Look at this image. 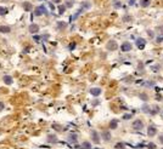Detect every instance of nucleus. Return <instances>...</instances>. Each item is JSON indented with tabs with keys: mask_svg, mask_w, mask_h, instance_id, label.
I'll list each match as a JSON object with an SVG mask.
<instances>
[{
	"mask_svg": "<svg viewBox=\"0 0 163 149\" xmlns=\"http://www.w3.org/2000/svg\"><path fill=\"white\" fill-rule=\"evenodd\" d=\"M102 136L105 137V139H106V141H110L111 136H110V133H108V132H103V133H102Z\"/></svg>",
	"mask_w": 163,
	"mask_h": 149,
	"instance_id": "20",
	"label": "nucleus"
},
{
	"mask_svg": "<svg viewBox=\"0 0 163 149\" xmlns=\"http://www.w3.org/2000/svg\"><path fill=\"white\" fill-rule=\"evenodd\" d=\"M91 136H92V141L95 143H99L100 139H99V135L96 133V131H91Z\"/></svg>",
	"mask_w": 163,
	"mask_h": 149,
	"instance_id": "11",
	"label": "nucleus"
},
{
	"mask_svg": "<svg viewBox=\"0 0 163 149\" xmlns=\"http://www.w3.org/2000/svg\"><path fill=\"white\" fill-rule=\"evenodd\" d=\"M4 107H5V106H4V103H3V102H0V112L4 109Z\"/></svg>",
	"mask_w": 163,
	"mask_h": 149,
	"instance_id": "26",
	"label": "nucleus"
},
{
	"mask_svg": "<svg viewBox=\"0 0 163 149\" xmlns=\"http://www.w3.org/2000/svg\"><path fill=\"white\" fill-rule=\"evenodd\" d=\"M57 27H59V28H65V27H66V23H59Z\"/></svg>",
	"mask_w": 163,
	"mask_h": 149,
	"instance_id": "22",
	"label": "nucleus"
},
{
	"mask_svg": "<svg viewBox=\"0 0 163 149\" xmlns=\"http://www.w3.org/2000/svg\"><path fill=\"white\" fill-rule=\"evenodd\" d=\"M53 1H55V3H57V1H59V0H53Z\"/></svg>",
	"mask_w": 163,
	"mask_h": 149,
	"instance_id": "31",
	"label": "nucleus"
},
{
	"mask_svg": "<svg viewBox=\"0 0 163 149\" xmlns=\"http://www.w3.org/2000/svg\"><path fill=\"white\" fill-rule=\"evenodd\" d=\"M10 32H11L10 27H7V25H0V33L6 34V33H10Z\"/></svg>",
	"mask_w": 163,
	"mask_h": 149,
	"instance_id": "6",
	"label": "nucleus"
},
{
	"mask_svg": "<svg viewBox=\"0 0 163 149\" xmlns=\"http://www.w3.org/2000/svg\"><path fill=\"white\" fill-rule=\"evenodd\" d=\"M140 5H141L142 7H147L150 5V0H141V1H140Z\"/></svg>",
	"mask_w": 163,
	"mask_h": 149,
	"instance_id": "15",
	"label": "nucleus"
},
{
	"mask_svg": "<svg viewBox=\"0 0 163 149\" xmlns=\"http://www.w3.org/2000/svg\"><path fill=\"white\" fill-rule=\"evenodd\" d=\"M29 32H31V33H37V32H39V25H37V24L29 25Z\"/></svg>",
	"mask_w": 163,
	"mask_h": 149,
	"instance_id": "9",
	"label": "nucleus"
},
{
	"mask_svg": "<svg viewBox=\"0 0 163 149\" xmlns=\"http://www.w3.org/2000/svg\"><path fill=\"white\" fill-rule=\"evenodd\" d=\"M68 141L72 142V143H75V142H77V135H75V133L69 135V136H68Z\"/></svg>",
	"mask_w": 163,
	"mask_h": 149,
	"instance_id": "12",
	"label": "nucleus"
},
{
	"mask_svg": "<svg viewBox=\"0 0 163 149\" xmlns=\"http://www.w3.org/2000/svg\"><path fill=\"white\" fill-rule=\"evenodd\" d=\"M107 49L108 50H116L117 49V44H116V41H111V43L107 44Z\"/></svg>",
	"mask_w": 163,
	"mask_h": 149,
	"instance_id": "10",
	"label": "nucleus"
},
{
	"mask_svg": "<svg viewBox=\"0 0 163 149\" xmlns=\"http://www.w3.org/2000/svg\"><path fill=\"white\" fill-rule=\"evenodd\" d=\"M142 127H144V122L141 120H135L133 122V128H135V130H141Z\"/></svg>",
	"mask_w": 163,
	"mask_h": 149,
	"instance_id": "2",
	"label": "nucleus"
},
{
	"mask_svg": "<svg viewBox=\"0 0 163 149\" xmlns=\"http://www.w3.org/2000/svg\"><path fill=\"white\" fill-rule=\"evenodd\" d=\"M160 141H161V143H163V136H160Z\"/></svg>",
	"mask_w": 163,
	"mask_h": 149,
	"instance_id": "29",
	"label": "nucleus"
},
{
	"mask_svg": "<svg viewBox=\"0 0 163 149\" xmlns=\"http://www.w3.org/2000/svg\"><path fill=\"white\" fill-rule=\"evenodd\" d=\"M3 80H4V82L6 84V85H11L12 84V78H11L10 75H5L3 78Z\"/></svg>",
	"mask_w": 163,
	"mask_h": 149,
	"instance_id": "8",
	"label": "nucleus"
},
{
	"mask_svg": "<svg viewBox=\"0 0 163 149\" xmlns=\"http://www.w3.org/2000/svg\"><path fill=\"white\" fill-rule=\"evenodd\" d=\"M156 132H157V130H156V127H155V126H149V130H147V135H149L150 137L155 136V135H156Z\"/></svg>",
	"mask_w": 163,
	"mask_h": 149,
	"instance_id": "4",
	"label": "nucleus"
},
{
	"mask_svg": "<svg viewBox=\"0 0 163 149\" xmlns=\"http://www.w3.org/2000/svg\"><path fill=\"white\" fill-rule=\"evenodd\" d=\"M110 127H111V128H117V121H116V120H112V121H111Z\"/></svg>",
	"mask_w": 163,
	"mask_h": 149,
	"instance_id": "17",
	"label": "nucleus"
},
{
	"mask_svg": "<svg viewBox=\"0 0 163 149\" xmlns=\"http://www.w3.org/2000/svg\"><path fill=\"white\" fill-rule=\"evenodd\" d=\"M124 119H125V120H128V119H129V118H131V115H130V114H125V115H124Z\"/></svg>",
	"mask_w": 163,
	"mask_h": 149,
	"instance_id": "24",
	"label": "nucleus"
},
{
	"mask_svg": "<svg viewBox=\"0 0 163 149\" xmlns=\"http://www.w3.org/2000/svg\"><path fill=\"white\" fill-rule=\"evenodd\" d=\"M149 149H156V146H155L153 143H150V144H149Z\"/></svg>",
	"mask_w": 163,
	"mask_h": 149,
	"instance_id": "23",
	"label": "nucleus"
},
{
	"mask_svg": "<svg viewBox=\"0 0 163 149\" xmlns=\"http://www.w3.org/2000/svg\"><path fill=\"white\" fill-rule=\"evenodd\" d=\"M140 98H142L144 101H146V95H144V93H142V95H140Z\"/></svg>",
	"mask_w": 163,
	"mask_h": 149,
	"instance_id": "27",
	"label": "nucleus"
},
{
	"mask_svg": "<svg viewBox=\"0 0 163 149\" xmlns=\"http://www.w3.org/2000/svg\"><path fill=\"white\" fill-rule=\"evenodd\" d=\"M48 11H46V9H45V6H39V7H37L36 10H34V15L36 16H42V15H45Z\"/></svg>",
	"mask_w": 163,
	"mask_h": 149,
	"instance_id": "1",
	"label": "nucleus"
},
{
	"mask_svg": "<svg viewBox=\"0 0 163 149\" xmlns=\"http://www.w3.org/2000/svg\"><path fill=\"white\" fill-rule=\"evenodd\" d=\"M129 4H130V5H134V4H135V0H129Z\"/></svg>",
	"mask_w": 163,
	"mask_h": 149,
	"instance_id": "28",
	"label": "nucleus"
},
{
	"mask_svg": "<svg viewBox=\"0 0 163 149\" xmlns=\"http://www.w3.org/2000/svg\"><path fill=\"white\" fill-rule=\"evenodd\" d=\"M73 5V1H71V0H67V6H72Z\"/></svg>",
	"mask_w": 163,
	"mask_h": 149,
	"instance_id": "25",
	"label": "nucleus"
},
{
	"mask_svg": "<svg viewBox=\"0 0 163 149\" xmlns=\"http://www.w3.org/2000/svg\"><path fill=\"white\" fill-rule=\"evenodd\" d=\"M90 93H91L92 96H99L100 93H101V89H99V87H94V89L90 90Z\"/></svg>",
	"mask_w": 163,
	"mask_h": 149,
	"instance_id": "7",
	"label": "nucleus"
},
{
	"mask_svg": "<svg viewBox=\"0 0 163 149\" xmlns=\"http://www.w3.org/2000/svg\"><path fill=\"white\" fill-rule=\"evenodd\" d=\"M48 141H49V142H53V143H56V142H57L56 136H54V135H49V136H48Z\"/></svg>",
	"mask_w": 163,
	"mask_h": 149,
	"instance_id": "14",
	"label": "nucleus"
},
{
	"mask_svg": "<svg viewBox=\"0 0 163 149\" xmlns=\"http://www.w3.org/2000/svg\"><path fill=\"white\" fill-rule=\"evenodd\" d=\"M80 149H91V144L89 142H83L80 146Z\"/></svg>",
	"mask_w": 163,
	"mask_h": 149,
	"instance_id": "13",
	"label": "nucleus"
},
{
	"mask_svg": "<svg viewBox=\"0 0 163 149\" xmlns=\"http://www.w3.org/2000/svg\"><path fill=\"white\" fill-rule=\"evenodd\" d=\"M162 149H163V148H162Z\"/></svg>",
	"mask_w": 163,
	"mask_h": 149,
	"instance_id": "32",
	"label": "nucleus"
},
{
	"mask_svg": "<svg viewBox=\"0 0 163 149\" xmlns=\"http://www.w3.org/2000/svg\"><path fill=\"white\" fill-rule=\"evenodd\" d=\"M65 10H66V6H63V5H60V6H59V11H60L59 14L62 15L65 12Z\"/></svg>",
	"mask_w": 163,
	"mask_h": 149,
	"instance_id": "18",
	"label": "nucleus"
},
{
	"mask_svg": "<svg viewBox=\"0 0 163 149\" xmlns=\"http://www.w3.org/2000/svg\"><path fill=\"white\" fill-rule=\"evenodd\" d=\"M6 14H7V9H6V7L0 6V15H1V16H4V15H6Z\"/></svg>",
	"mask_w": 163,
	"mask_h": 149,
	"instance_id": "16",
	"label": "nucleus"
},
{
	"mask_svg": "<svg viewBox=\"0 0 163 149\" xmlns=\"http://www.w3.org/2000/svg\"><path fill=\"white\" fill-rule=\"evenodd\" d=\"M116 149H125V146H124L123 143H117L116 144Z\"/></svg>",
	"mask_w": 163,
	"mask_h": 149,
	"instance_id": "19",
	"label": "nucleus"
},
{
	"mask_svg": "<svg viewBox=\"0 0 163 149\" xmlns=\"http://www.w3.org/2000/svg\"><path fill=\"white\" fill-rule=\"evenodd\" d=\"M145 44H146V41L144 39H138L136 40V46H138L139 49H144V47H145Z\"/></svg>",
	"mask_w": 163,
	"mask_h": 149,
	"instance_id": "5",
	"label": "nucleus"
},
{
	"mask_svg": "<svg viewBox=\"0 0 163 149\" xmlns=\"http://www.w3.org/2000/svg\"><path fill=\"white\" fill-rule=\"evenodd\" d=\"M121 50L123 52H128V51H131V44L130 43H124L121 46Z\"/></svg>",
	"mask_w": 163,
	"mask_h": 149,
	"instance_id": "3",
	"label": "nucleus"
},
{
	"mask_svg": "<svg viewBox=\"0 0 163 149\" xmlns=\"http://www.w3.org/2000/svg\"><path fill=\"white\" fill-rule=\"evenodd\" d=\"M25 9H26V10H31V9H32L31 4H25Z\"/></svg>",
	"mask_w": 163,
	"mask_h": 149,
	"instance_id": "21",
	"label": "nucleus"
},
{
	"mask_svg": "<svg viewBox=\"0 0 163 149\" xmlns=\"http://www.w3.org/2000/svg\"><path fill=\"white\" fill-rule=\"evenodd\" d=\"M149 35H150V36H153V33L151 32V30H150V32H149Z\"/></svg>",
	"mask_w": 163,
	"mask_h": 149,
	"instance_id": "30",
	"label": "nucleus"
}]
</instances>
